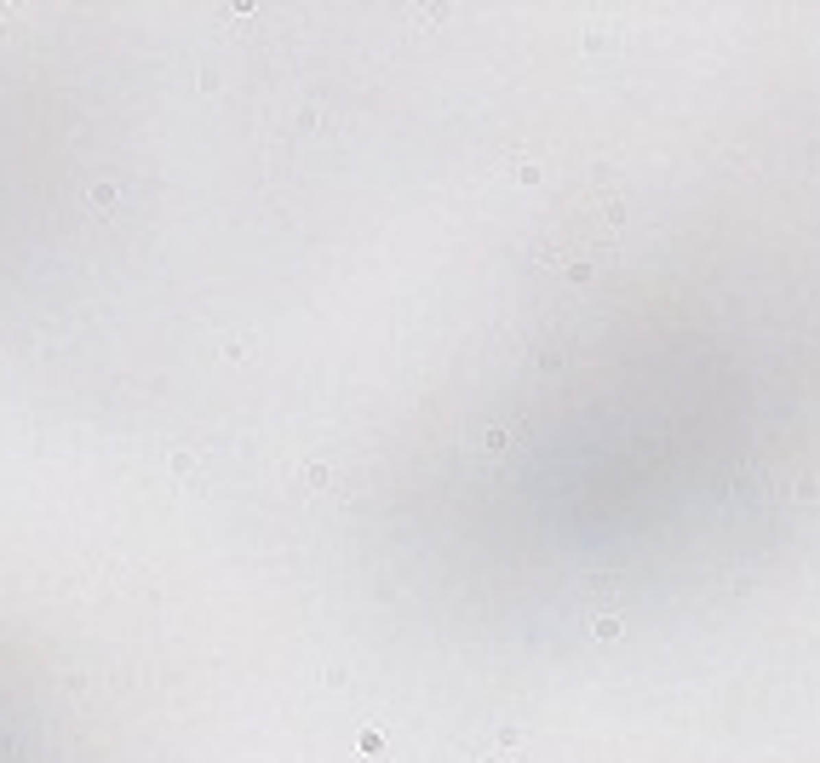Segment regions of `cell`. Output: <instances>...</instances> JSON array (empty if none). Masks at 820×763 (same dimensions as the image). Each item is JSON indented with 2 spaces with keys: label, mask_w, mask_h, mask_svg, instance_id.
Here are the masks:
<instances>
[{
  "label": "cell",
  "mask_w": 820,
  "mask_h": 763,
  "mask_svg": "<svg viewBox=\"0 0 820 763\" xmlns=\"http://www.w3.org/2000/svg\"><path fill=\"white\" fill-rule=\"evenodd\" d=\"M591 631H597V637H620L625 620H620V614H591Z\"/></svg>",
  "instance_id": "2"
},
{
  "label": "cell",
  "mask_w": 820,
  "mask_h": 763,
  "mask_svg": "<svg viewBox=\"0 0 820 763\" xmlns=\"http://www.w3.org/2000/svg\"><path fill=\"white\" fill-rule=\"evenodd\" d=\"M86 201L98 207V213H109V207L121 201V184H109V178H104V184H92V190H86Z\"/></svg>",
  "instance_id": "1"
}]
</instances>
